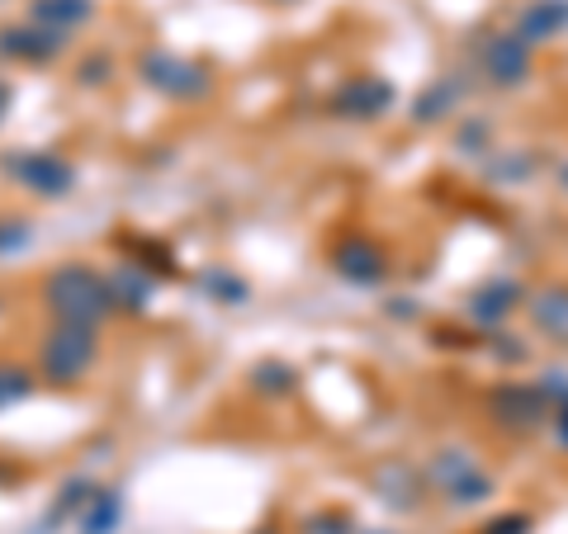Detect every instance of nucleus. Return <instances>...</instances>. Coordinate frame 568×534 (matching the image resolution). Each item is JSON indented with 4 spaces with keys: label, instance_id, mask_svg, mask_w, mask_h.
Returning a JSON list of instances; mask_svg holds the SVG:
<instances>
[{
    "label": "nucleus",
    "instance_id": "1",
    "mask_svg": "<svg viewBox=\"0 0 568 534\" xmlns=\"http://www.w3.org/2000/svg\"><path fill=\"white\" fill-rule=\"evenodd\" d=\"M43 302L52 322H81V327H104L119 312L110 275H100L95 265H81V260H67L43 275Z\"/></svg>",
    "mask_w": 568,
    "mask_h": 534
},
{
    "label": "nucleus",
    "instance_id": "2",
    "mask_svg": "<svg viewBox=\"0 0 568 534\" xmlns=\"http://www.w3.org/2000/svg\"><path fill=\"white\" fill-rule=\"evenodd\" d=\"M100 327H81V322H52L39 341V379L52 388H77L85 373L95 369V341Z\"/></svg>",
    "mask_w": 568,
    "mask_h": 534
},
{
    "label": "nucleus",
    "instance_id": "3",
    "mask_svg": "<svg viewBox=\"0 0 568 534\" xmlns=\"http://www.w3.org/2000/svg\"><path fill=\"white\" fill-rule=\"evenodd\" d=\"M0 171L20 189L39 194V199H67L77 189V166L62 152H48V147H14L0 156Z\"/></svg>",
    "mask_w": 568,
    "mask_h": 534
},
{
    "label": "nucleus",
    "instance_id": "4",
    "mask_svg": "<svg viewBox=\"0 0 568 534\" xmlns=\"http://www.w3.org/2000/svg\"><path fill=\"white\" fill-rule=\"evenodd\" d=\"M138 76L152 85L156 95H166L175 104H190V100H204L213 91V76L209 66L181 58V52H166V48H148L138 58Z\"/></svg>",
    "mask_w": 568,
    "mask_h": 534
},
{
    "label": "nucleus",
    "instance_id": "5",
    "mask_svg": "<svg viewBox=\"0 0 568 534\" xmlns=\"http://www.w3.org/2000/svg\"><path fill=\"white\" fill-rule=\"evenodd\" d=\"M426 477H432L436 496H446L450 506H474L493 496V477L469 450H436L432 464H426Z\"/></svg>",
    "mask_w": 568,
    "mask_h": 534
},
{
    "label": "nucleus",
    "instance_id": "6",
    "mask_svg": "<svg viewBox=\"0 0 568 534\" xmlns=\"http://www.w3.org/2000/svg\"><path fill=\"white\" fill-rule=\"evenodd\" d=\"M67 52V33L62 29H48L39 20H24V24H0V58L20 62V66H48Z\"/></svg>",
    "mask_w": 568,
    "mask_h": 534
},
{
    "label": "nucleus",
    "instance_id": "7",
    "mask_svg": "<svg viewBox=\"0 0 568 534\" xmlns=\"http://www.w3.org/2000/svg\"><path fill=\"white\" fill-rule=\"evenodd\" d=\"M530 43H521L511 29L503 33H488L484 43H478V66H484V76L493 85H521L530 76Z\"/></svg>",
    "mask_w": 568,
    "mask_h": 534
},
{
    "label": "nucleus",
    "instance_id": "8",
    "mask_svg": "<svg viewBox=\"0 0 568 534\" xmlns=\"http://www.w3.org/2000/svg\"><path fill=\"white\" fill-rule=\"evenodd\" d=\"M388 104H394V85L379 81V76H351L332 91L327 110L336 119H379L388 114Z\"/></svg>",
    "mask_w": 568,
    "mask_h": 534
},
{
    "label": "nucleus",
    "instance_id": "9",
    "mask_svg": "<svg viewBox=\"0 0 568 534\" xmlns=\"http://www.w3.org/2000/svg\"><path fill=\"white\" fill-rule=\"evenodd\" d=\"M332 270L342 275L346 284H361V289H369V284H379L388 275V256L369 237H346V242L332 246Z\"/></svg>",
    "mask_w": 568,
    "mask_h": 534
},
{
    "label": "nucleus",
    "instance_id": "10",
    "mask_svg": "<svg viewBox=\"0 0 568 534\" xmlns=\"http://www.w3.org/2000/svg\"><path fill=\"white\" fill-rule=\"evenodd\" d=\"M493 417L503 425H517V431H526V425H540L555 407H549V398L540 393V383H503L493 393Z\"/></svg>",
    "mask_w": 568,
    "mask_h": 534
},
{
    "label": "nucleus",
    "instance_id": "11",
    "mask_svg": "<svg viewBox=\"0 0 568 534\" xmlns=\"http://www.w3.org/2000/svg\"><path fill=\"white\" fill-rule=\"evenodd\" d=\"M564 29H568V0H526L517 10V20H511V33L530 48L559 39Z\"/></svg>",
    "mask_w": 568,
    "mask_h": 534
},
{
    "label": "nucleus",
    "instance_id": "12",
    "mask_svg": "<svg viewBox=\"0 0 568 534\" xmlns=\"http://www.w3.org/2000/svg\"><path fill=\"white\" fill-rule=\"evenodd\" d=\"M521 302H526V289L517 279H488V284H478V289L469 294V317L478 327H503Z\"/></svg>",
    "mask_w": 568,
    "mask_h": 534
},
{
    "label": "nucleus",
    "instance_id": "13",
    "mask_svg": "<svg viewBox=\"0 0 568 534\" xmlns=\"http://www.w3.org/2000/svg\"><path fill=\"white\" fill-rule=\"evenodd\" d=\"M526 308H530V322H536L540 336H549L555 346H568V284H549Z\"/></svg>",
    "mask_w": 568,
    "mask_h": 534
},
{
    "label": "nucleus",
    "instance_id": "14",
    "mask_svg": "<svg viewBox=\"0 0 568 534\" xmlns=\"http://www.w3.org/2000/svg\"><path fill=\"white\" fill-rule=\"evenodd\" d=\"M110 289H114V302H119V312H142L152 302V275L142 270L138 260H129V265H114L110 270Z\"/></svg>",
    "mask_w": 568,
    "mask_h": 534
},
{
    "label": "nucleus",
    "instance_id": "15",
    "mask_svg": "<svg viewBox=\"0 0 568 534\" xmlns=\"http://www.w3.org/2000/svg\"><path fill=\"white\" fill-rule=\"evenodd\" d=\"M29 20L71 33L95 20V0H29Z\"/></svg>",
    "mask_w": 568,
    "mask_h": 534
},
{
    "label": "nucleus",
    "instance_id": "16",
    "mask_svg": "<svg viewBox=\"0 0 568 534\" xmlns=\"http://www.w3.org/2000/svg\"><path fill=\"white\" fill-rule=\"evenodd\" d=\"M123 521V492L119 487H95L91 506L81 511V534H114Z\"/></svg>",
    "mask_w": 568,
    "mask_h": 534
},
{
    "label": "nucleus",
    "instance_id": "17",
    "mask_svg": "<svg viewBox=\"0 0 568 534\" xmlns=\"http://www.w3.org/2000/svg\"><path fill=\"white\" fill-rule=\"evenodd\" d=\"M91 496H95V483H91V477H71V483L58 492V502H52L48 515L39 521V534H52V525H67L77 511L91 506Z\"/></svg>",
    "mask_w": 568,
    "mask_h": 534
},
{
    "label": "nucleus",
    "instance_id": "18",
    "mask_svg": "<svg viewBox=\"0 0 568 534\" xmlns=\"http://www.w3.org/2000/svg\"><path fill=\"white\" fill-rule=\"evenodd\" d=\"M455 100H459V81L440 76L436 85H426V91L417 95V104H413V119H417V123H436V119H446V114L455 110Z\"/></svg>",
    "mask_w": 568,
    "mask_h": 534
},
{
    "label": "nucleus",
    "instance_id": "19",
    "mask_svg": "<svg viewBox=\"0 0 568 534\" xmlns=\"http://www.w3.org/2000/svg\"><path fill=\"white\" fill-rule=\"evenodd\" d=\"M375 487H379V496H384V502L388 506H403V511H413L417 502H422V487H417V477L413 473H407V469H398V464H388L379 477H375Z\"/></svg>",
    "mask_w": 568,
    "mask_h": 534
},
{
    "label": "nucleus",
    "instance_id": "20",
    "mask_svg": "<svg viewBox=\"0 0 568 534\" xmlns=\"http://www.w3.org/2000/svg\"><path fill=\"white\" fill-rule=\"evenodd\" d=\"M294 383L298 379L284 360H261L252 369V393H261V398H284V393H294Z\"/></svg>",
    "mask_w": 568,
    "mask_h": 534
},
{
    "label": "nucleus",
    "instance_id": "21",
    "mask_svg": "<svg viewBox=\"0 0 568 534\" xmlns=\"http://www.w3.org/2000/svg\"><path fill=\"white\" fill-rule=\"evenodd\" d=\"M33 383H39V373L29 364H14V360H0V412L14 402H24L33 393Z\"/></svg>",
    "mask_w": 568,
    "mask_h": 534
},
{
    "label": "nucleus",
    "instance_id": "22",
    "mask_svg": "<svg viewBox=\"0 0 568 534\" xmlns=\"http://www.w3.org/2000/svg\"><path fill=\"white\" fill-rule=\"evenodd\" d=\"M204 294L227 302V308H237V302H246V284L237 275H227V270H209L204 275Z\"/></svg>",
    "mask_w": 568,
    "mask_h": 534
},
{
    "label": "nucleus",
    "instance_id": "23",
    "mask_svg": "<svg viewBox=\"0 0 568 534\" xmlns=\"http://www.w3.org/2000/svg\"><path fill=\"white\" fill-rule=\"evenodd\" d=\"M33 242V223L29 218H0V256H14Z\"/></svg>",
    "mask_w": 568,
    "mask_h": 534
},
{
    "label": "nucleus",
    "instance_id": "24",
    "mask_svg": "<svg viewBox=\"0 0 568 534\" xmlns=\"http://www.w3.org/2000/svg\"><path fill=\"white\" fill-rule=\"evenodd\" d=\"M540 393L549 398V407H568V369H545L540 373Z\"/></svg>",
    "mask_w": 568,
    "mask_h": 534
},
{
    "label": "nucleus",
    "instance_id": "25",
    "mask_svg": "<svg viewBox=\"0 0 568 534\" xmlns=\"http://www.w3.org/2000/svg\"><path fill=\"white\" fill-rule=\"evenodd\" d=\"M77 81L81 85H104V81H110V62H104V58H85L81 71H77Z\"/></svg>",
    "mask_w": 568,
    "mask_h": 534
},
{
    "label": "nucleus",
    "instance_id": "26",
    "mask_svg": "<svg viewBox=\"0 0 568 534\" xmlns=\"http://www.w3.org/2000/svg\"><path fill=\"white\" fill-rule=\"evenodd\" d=\"M526 530H530V521H526V515H503V521L484 525V534H526Z\"/></svg>",
    "mask_w": 568,
    "mask_h": 534
},
{
    "label": "nucleus",
    "instance_id": "27",
    "mask_svg": "<svg viewBox=\"0 0 568 534\" xmlns=\"http://www.w3.org/2000/svg\"><path fill=\"white\" fill-rule=\"evenodd\" d=\"M10 110H14V81H10V76H0V123L10 119Z\"/></svg>",
    "mask_w": 568,
    "mask_h": 534
},
{
    "label": "nucleus",
    "instance_id": "28",
    "mask_svg": "<svg viewBox=\"0 0 568 534\" xmlns=\"http://www.w3.org/2000/svg\"><path fill=\"white\" fill-rule=\"evenodd\" d=\"M555 431H559V440L568 444V407H559V412H555Z\"/></svg>",
    "mask_w": 568,
    "mask_h": 534
},
{
    "label": "nucleus",
    "instance_id": "29",
    "mask_svg": "<svg viewBox=\"0 0 568 534\" xmlns=\"http://www.w3.org/2000/svg\"><path fill=\"white\" fill-rule=\"evenodd\" d=\"M361 534H394V530H361Z\"/></svg>",
    "mask_w": 568,
    "mask_h": 534
},
{
    "label": "nucleus",
    "instance_id": "30",
    "mask_svg": "<svg viewBox=\"0 0 568 534\" xmlns=\"http://www.w3.org/2000/svg\"><path fill=\"white\" fill-rule=\"evenodd\" d=\"M275 6H290V0H275Z\"/></svg>",
    "mask_w": 568,
    "mask_h": 534
}]
</instances>
